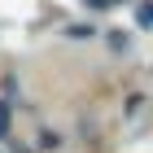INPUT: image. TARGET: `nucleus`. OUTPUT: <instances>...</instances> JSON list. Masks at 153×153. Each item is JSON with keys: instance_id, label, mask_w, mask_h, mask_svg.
<instances>
[{"instance_id": "nucleus-1", "label": "nucleus", "mask_w": 153, "mask_h": 153, "mask_svg": "<svg viewBox=\"0 0 153 153\" xmlns=\"http://www.w3.org/2000/svg\"><path fill=\"white\" fill-rule=\"evenodd\" d=\"M9 118H13V114H9V105H4V101H0V140H4V136H9Z\"/></svg>"}, {"instance_id": "nucleus-2", "label": "nucleus", "mask_w": 153, "mask_h": 153, "mask_svg": "<svg viewBox=\"0 0 153 153\" xmlns=\"http://www.w3.org/2000/svg\"><path fill=\"white\" fill-rule=\"evenodd\" d=\"M66 35H70V39H88V35H96V31H92V26H70Z\"/></svg>"}, {"instance_id": "nucleus-3", "label": "nucleus", "mask_w": 153, "mask_h": 153, "mask_svg": "<svg viewBox=\"0 0 153 153\" xmlns=\"http://www.w3.org/2000/svg\"><path fill=\"white\" fill-rule=\"evenodd\" d=\"M140 26H153V4H140Z\"/></svg>"}, {"instance_id": "nucleus-4", "label": "nucleus", "mask_w": 153, "mask_h": 153, "mask_svg": "<svg viewBox=\"0 0 153 153\" xmlns=\"http://www.w3.org/2000/svg\"><path fill=\"white\" fill-rule=\"evenodd\" d=\"M83 4H88V9H109L114 0H83Z\"/></svg>"}]
</instances>
